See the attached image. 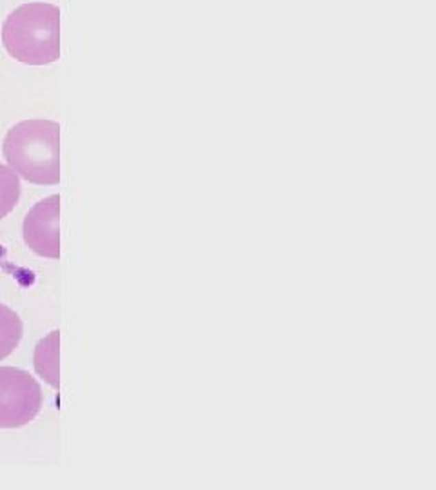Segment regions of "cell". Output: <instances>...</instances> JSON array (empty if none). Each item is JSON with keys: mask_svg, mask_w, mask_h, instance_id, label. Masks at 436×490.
<instances>
[{"mask_svg": "<svg viewBox=\"0 0 436 490\" xmlns=\"http://www.w3.org/2000/svg\"><path fill=\"white\" fill-rule=\"evenodd\" d=\"M2 153L8 166L35 186L61 182V126L55 120L33 118L11 127Z\"/></svg>", "mask_w": 436, "mask_h": 490, "instance_id": "6da1fadb", "label": "cell"}, {"mask_svg": "<svg viewBox=\"0 0 436 490\" xmlns=\"http://www.w3.org/2000/svg\"><path fill=\"white\" fill-rule=\"evenodd\" d=\"M2 46L25 66H47L61 58V10L47 2L22 4L6 16Z\"/></svg>", "mask_w": 436, "mask_h": 490, "instance_id": "7a4b0ae2", "label": "cell"}, {"mask_svg": "<svg viewBox=\"0 0 436 490\" xmlns=\"http://www.w3.org/2000/svg\"><path fill=\"white\" fill-rule=\"evenodd\" d=\"M42 387L28 370L0 367V429H19L41 412Z\"/></svg>", "mask_w": 436, "mask_h": 490, "instance_id": "3957f363", "label": "cell"}, {"mask_svg": "<svg viewBox=\"0 0 436 490\" xmlns=\"http://www.w3.org/2000/svg\"><path fill=\"white\" fill-rule=\"evenodd\" d=\"M25 245L50 260L61 258V197L51 194L36 202L22 223Z\"/></svg>", "mask_w": 436, "mask_h": 490, "instance_id": "277c9868", "label": "cell"}, {"mask_svg": "<svg viewBox=\"0 0 436 490\" xmlns=\"http://www.w3.org/2000/svg\"><path fill=\"white\" fill-rule=\"evenodd\" d=\"M58 349H61V333L51 331L35 347L33 365L36 374L53 389H61V370H58Z\"/></svg>", "mask_w": 436, "mask_h": 490, "instance_id": "5b68a950", "label": "cell"}, {"mask_svg": "<svg viewBox=\"0 0 436 490\" xmlns=\"http://www.w3.org/2000/svg\"><path fill=\"white\" fill-rule=\"evenodd\" d=\"M24 334L21 316L8 305L0 304V361L15 353Z\"/></svg>", "mask_w": 436, "mask_h": 490, "instance_id": "8992f818", "label": "cell"}, {"mask_svg": "<svg viewBox=\"0 0 436 490\" xmlns=\"http://www.w3.org/2000/svg\"><path fill=\"white\" fill-rule=\"evenodd\" d=\"M21 192V177L10 166L0 162V220L17 208Z\"/></svg>", "mask_w": 436, "mask_h": 490, "instance_id": "52a82bcc", "label": "cell"}]
</instances>
